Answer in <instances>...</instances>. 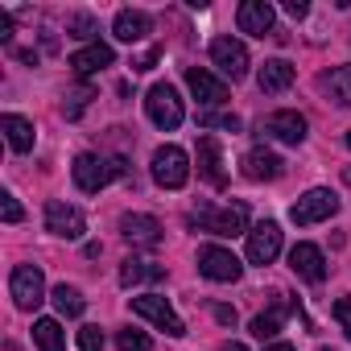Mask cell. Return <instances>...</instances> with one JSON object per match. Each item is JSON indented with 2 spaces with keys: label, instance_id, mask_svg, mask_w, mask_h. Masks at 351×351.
I'll use <instances>...</instances> for the list:
<instances>
[{
  "label": "cell",
  "instance_id": "obj_19",
  "mask_svg": "<svg viewBox=\"0 0 351 351\" xmlns=\"http://www.w3.org/2000/svg\"><path fill=\"white\" fill-rule=\"evenodd\" d=\"M0 132H5V141H9L13 153H29L34 141H38L34 120H25V116H17V112H5V116H0Z\"/></svg>",
  "mask_w": 351,
  "mask_h": 351
},
{
  "label": "cell",
  "instance_id": "obj_39",
  "mask_svg": "<svg viewBox=\"0 0 351 351\" xmlns=\"http://www.w3.org/2000/svg\"><path fill=\"white\" fill-rule=\"evenodd\" d=\"M219 351H248V347H244V343H223Z\"/></svg>",
  "mask_w": 351,
  "mask_h": 351
},
{
  "label": "cell",
  "instance_id": "obj_26",
  "mask_svg": "<svg viewBox=\"0 0 351 351\" xmlns=\"http://www.w3.org/2000/svg\"><path fill=\"white\" fill-rule=\"evenodd\" d=\"M34 343L42 351H66V335H62L58 318H38L34 322Z\"/></svg>",
  "mask_w": 351,
  "mask_h": 351
},
{
  "label": "cell",
  "instance_id": "obj_37",
  "mask_svg": "<svg viewBox=\"0 0 351 351\" xmlns=\"http://www.w3.org/2000/svg\"><path fill=\"white\" fill-rule=\"evenodd\" d=\"M9 38H13V17L0 9V42H9Z\"/></svg>",
  "mask_w": 351,
  "mask_h": 351
},
{
  "label": "cell",
  "instance_id": "obj_20",
  "mask_svg": "<svg viewBox=\"0 0 351 351\" xmlns=\"http://www.w3.org/2000/svg\"><path fill=\"white\" fill-rule=\"evenodd\" d=\"M149 29H153V17H149V13H141V9H120V13H116V21H112V34H116L120 42H128V46H132V42H141Z\"/></svg>",
  "mask_w": 351,
  "mask_h": 351
},
{
  "label": "cell",
  "instance_id": "obj_18",
  "mask_svg": "<svg viewBox=\"0 0 351 351\" xmlns=\"http://www.w3.org/2000/svg\"><path fill=\"white\" fill-rule=\"evenodd\" d=\"M281 173H285V161H281L277 153H269V149L244 153V178H248V182H277Z\"/></svg>",
  "mask_w": 351,
  "mask_h": 351
},
{
  "label": "cell",
  "instance_id": "obj_1",
  "mask_svg": "<svg viewBox=\"0 0 351 351\" xmlns=\"http://www.w3.org/2000/svg\"><path fill=\"white\" fill-rule=\"evenodd\" d=\"M71 173H75V186H79L83 195H99L112 178H124V157L104 161L99 153H79L75 165H71Z\"/></svg>",
  "mask_w": 351,
  "mask_h": 351
},
{
  "label": "cell",
  "instance_id": "obj_30",
  "mask_svg": "<svg viewBox=\"0 0 351 351\" xmlns=\"http://www.w3.org/2000/svg\"><path fill=\"white\" fill-rule=\"evenodd\" d=\"M79 351H104V330L99 326H83L79 330Z\"/></svg>",
  "mask_w": 351,
  "mask_h": 351
},
{
  "label": "cell",
  "instance_id": "obj_8",
  "mask_svg": "<svg viewBox=\"0 0 351 351\" xmlns=\"http://www.w3.org/2000/svg\"><path fill=\"white\" fill-rule=\"evenodd\" d=\"M199 273H203L207 281L228 285V281H240L244 265L236 261V252H228V248H219V244H203V248H199Z\"/></svg>",
  "mask_w": 351,
  "mask_h": 351
},
{
  "label": "cell",
  "instance_id": "obj_10",
  "mask_svg": "<svg viewBox=\"0 0 351 351\" xmlns=\"http://www.w3.org/2000/svg\"><path fill=\"white\" fill-rule=\"evenodd\" d=\"M281 252V228L273 219H261L252 232H248V265H273Z\"/></svg>",
  "mask_w": 351,
  "mask_h": 351
},
{
  "label": "cell",
  "instance_id": "obj_29",
  "mask_svg": "<svg viewBox=\"0 0 351 351\" xmlns=\"http://www.w3.org/2000/svg\"><path fill=\"white\" fill-rule=\"evenodd\" d=\"M116 347H120V351H149L153 343H149V335H145V330L124 326V330H116Z\"/></svg>",
  "mask_w": 351,
  "mask_h": 351
},
{
  "label": "cell",
  "instance_id": "obj_38",
  "mask_svg": "<svg viewBox=\"0 0 351 351\" xmlns=\"http://www.w3.org/2000/svg\"><path fill=\"white\" fill-rule=\"evenodd\" d=\"M215 318H219L223 326H236V310H232V306H215Z\"/></svg>",
  "mask_w": 351,
  "mask_h": 351
},
{
  "label": "cell",
  "instance_id": "obj_32",
  "mask_svg": "<svg viewBox=\"0 0 351 351\" xmlns=\"http://www.w3.org/2000/svg\"><path fill=\"white\" fill-rule=\"evenodd\" d=\"M0 215H5V223H21V215H25V211H21V203H17L9 191L0 195Z\"/></svg>",
  "mask_w": 351,
  "mask_h": 351
},
{
  "label": "cell",
  "instance_id": "obj_22",
  "mask_svg": "<svg viewBox=\"0 0 351 351\" xmlns=\"http://www.w3.org/2000/svg\"><path fill=\"white\" fill-rule=\"evenodd\" d=\"M293 83V66L285 62V58H269L265 66H261V75H256V87L265 91V95H277V91H285Z\"/></svg>",
  "mask_w": 351,
  "mask_h": 351
},
{
  "label": "cell",
  "instance_id": "obj_28",
  "mask_svg": "<svg viewBox=\"0 0 351 351\" xmlns=\"http://www.w3.org/2000/svg\"><path fill=\"white\" fill-rule=\"evenodd\" d=\"M66 34H71V38H79V42H91V46L99 42V38H95V34H99V25H95V17H87V13H75V17L66 21Z\"/></svg>",
  "mask_w": 351,
  "mask_h": 351
},
{
  "label": "cell",
  "instance_id": "obj_3",
  "mask_svg": "<svg viewBox=\"0 0 351 351\" xmlns=\"http://www.w3.org/2000/svg\"><path fill=\"white\" fill-rule=\"evenodd\" d=\"M153 182L165 186V191H182V186L191 182V157H186V149L161 145V149L153 153Z\"/></svg>",
  "mask_w": 351,
  "mask_h": 351
},
{
  "label": "cell",
  "instance_id": "obj_23",
  "mask_svg": "<svg viewBox=\"0 0 351 351\" xmlns=\"http://www.w3.org/2000/svg\"><path fill=\"white\" fill-rule=\"evenodd\" d=\"M161 277H165V269H161L157 261L128 256V261L120 265V285H124V289H132V285H141V281H161Z\"/></svg>",
  "mask_w": 351,
  "mask_h": 351
},
{
  "label": "cell",
  "instance_id": "obj_33",
  "mask_svg": "<svg viewBox=\"0 0 351 351\" xmlns=\"http://www.w3.org/2000/svg\"><path fill=\"white\" fill-rule=\"evenodd\" d=\"M199 124H203V128H232V132H236V128H240V116H211V112H203Z\"/></svg>",
  "mask_w": 351,
  "mask_h": 351
},
{
  "label": "cell",
  "instance_id": "obj_5",
  "mask_svg": "<svg viewBox=\"0 0 351 351\" xmlns=\"http://www.w3.org/2000/svg\"><path fill=\"white\" fill-rule=\"evenodd\" d=\"M132 302V314H141V318H149L157 330H165L169 339H182L186 335V326H182V318L173 314V306L161 298V293H141V298H128Z\"/></svg>",
  "mask_w": 351,
  "mask_h": 351
},
{
  "label": "cell",
  "instance_id": "obj_35",
  "mask_svg": "<svg viewBox=\"0 0 351 351\" xmlns=\"http://www.w3.org/2000/svg\"><path fill=\"white\" fill-rule=\"evenodd\" d=\"M153 62H157V50H145L141 58H132V71H153Z\"/></svg>",
  "mask_w": 351,
  "mask_h": 351
},
{
  "label": "cell",
  "instance_id": "obj_11",
  "mask_svg": "<svg viewBox=\"0 0 351 351\" xmlns=\"http://www.w3.org/2000/svg\"><path fill=\"white\" fill-rule=\"evenodd\" d=\"M46 232L50 236H62V240H79L87 232V219H83L79 207L54 199V203H46Z\"/></svg>",
  "mask_w": 351,
  "mask_h": 351
},
{
  "label": "cell",
  "instance_id": "obj_13",
  "mask_svg": "<svg viewBox=\"0 0 351 351\" xmlns=\"http://www.w3.org/2000/svg\"><path fill=\"white\" fill-rule=\"evenodd\" d=\"M186 87L195 91V99H199L203 108H219V104L228 99V83L215 79L207 66H186Z\"/></svg>",
  "mask_w": 351,
  "mask_h": 351
},
{
  "label": "cell",
  "instance_id": "obj_40",
  "mask_svg": "<svg viewBox=\"0 0 351 351\" xmlns=\"http://www.w3.org/2000/svg\"><path fill=\"white\" fill-rule=\"evenodd\" d=\"M265 351H298V347H289V343H273V347H265Z\"/></svg>",
  "mask_w": 351,
  "mask_h": 351
},
{
  "label": "cell",
  "instance_id": "obj_6",
  "mask_svg": "<svg viewBox=\"0 0 351 351\" xmlns=\"http://www.w3.org/2000/svg\"><path fill=\"white\" fill-rule=\"evenodd\" d=\"M335 211H339V195H335V191H326V186H314V191H306V195L289 207V219H293L298 228H310V223L330 219Z\"/></svg>",
  "mask_w": 351,
  "mask_h": 351
},
{
  "label": "cell",
  "instance_id": "obj_17",
  "mask_svg": "<svg viewBox=\"0 0 351 351\" xmlns=\"http://www.w3.org/2000/svg\"><path fill=\"white\" fill-rule=\"evenodd\" d=\"M199 173L215 186V191H223L228 186V169H223V153H219V141L207 132V136H199Z\"/></svg>",
  "mask_w": 351,
  "mask_h": 351
},
{
  "label": "cell",
  "instance_id": "obj_25",
  "mask_svg": "<svg viewBox=\"0 0 351 351\" xmlns=\"http://www.w3.org/2000/svg\"><path fill=\"white\" fill-rule=\"evenodd\" d=\"M50 298H54V310H58L62 318H79V314L87 310V298H83L75 285H66V281H62V285H54V293H50Z\"/></svg>",
  "mask_w": 351,
  "mask_h": 351
},
{
  "label": "cell",
  "instance_id": "obj_4",
  "mask_svg": "<svg viewBox=\"0 0 351 351\" xmlns=\"http://www.w3.org/2000/svg\"><path fill=\"white\" fill-rule=\"evenodd\" d=\"M145 112H149V120H153L157 128H165V132H173V128L186 120V108H182L178 91H173L169 83L149 87V95H145Z\"/></svg>",
  "mask_w": 351,
  "mask_h": 351
},
{
  "label": "cell",
  "instance_id": "obj_27",
  "mask_svg": "<svg viewBox=\"0 0 351 351\" xmlns=\"http://www.w3.org/2000/svg\"><path fill=\"white\" fill-rule=\"evenodd\" d=\"M322 87L330 91V99H335V104L351 108V66H335V71L322 79Z\"/></svg>",
  "mask_w": 351,
  "mask_h": 351
},
{
  "label": "cell",
  "instance_id": "obj_7",
  "mask_svg": "<svg viewBox=\"0 0 351 351\" xmlns=\"http://www.w3.org/2000/svg\"><path fill=\"white\" fill-rule=\"evenodd\" d=\"M9 293L17 302V310H38L46 302V277L38 265H17L9 277Z\"/></svg>",
  "mask_w": 351,
  "mask_h": 351
},
{
  "label": "cell",
  "instance_id": "obj_36",
  "mask_svg": "<svg viewBox=\"0 0 351 351\" xmlns=\"http://www.w3.org/2000/svg\"><path fill=\"white\" fill-rule=\"evenodd\" d=\"M285 13H289V17H306L310 5H306V0H285Z\"/></svg>",
  "mask_w": 351,
  "mask_h": 351
},
{
  "label": "cell",
  "instance_id": "obj_2",
  "mask_svg": "<svg viewBox=\"0 0 351 351\" xmlns=\"http://www.w3.org/2000/svg\"><path fill=\"white\" fill-rule=\"evenodd\" d=\"M186 223L199 228V232H211V236H240V232H248V207L244 203H232V207H219V211L199 207V211L186 215Z\"/></svg>",
  "mask_w": 351,
  "mask_h": 351
},
{
  "label": "cell",
  "instance_id": "obj_42",
  "mask_svg": "<svg viewBox=\"0 0 351 351\" xmlns=\"http://www.w3.org/2000/svg\"><path fill=\"white\" fill-rule=\"evenodd\" d=\"M5 351H21V347H17V343H5Z\"/></svg>",
  "mask_w": 351,
  "mask_h": 351
},
{
  "label": "cell",
  "instance_id": "obj_31",
  "mask_svg": "<svg viewBox=\"0 0 351 351\" xmlns=\"http://www.w3.org/2000/svg\"><path fill=\"white\" fill-rule=\"evenodd\" d=\"M91 104V87H83V91H75L71 95V104H62V112H66V120H75V116H83V108Z\"/></svg>",
  "mask_w": 351,
  "mask_h": 351
},
{
  "label": "cell",
  "instance_id": "obj_12",
  "mask_svg": "<svg viewBox=\"0 0 351 351\" xmlns=\"http://www.w3.org/2000/svg\"><path fill=\"white\" fill-rule=\"evenodd\" d=\"M261 132L273 136V141H281V145H302V141H306V116L293 112V108H281V112H273V116L265 120Z\"/></svg>",
  "mask_w": 351,
  "mask_h": 351
},
{
  "label": "cell",
  "instance_id": "obj_21",
  "mask_svg": "<svg viewBox=\"0 0 351 351\" xmlns=\"http://www.w3.org/2000/svg\"><path fill=\"white\" fill-rule=\"evenodd\" d=\"M116 62V54H112V46H104V42H95V46H83V50H75L71 54V66H75V75H95V71H104V66H112Z\"/></svg>",
  "mask_w": 351,
  "mask_h": 351
},
{
  "label": "cell",
  "instance_id": "obj_34",
  "mask_svg": "<svg viewBox=\"0 0 351 351\" xmlns=\"http://www.w3.org/2000/svg\"><path fill=\"white\" fill-rule=\"evenodd\" d=\"M335 322H339L343 335L351 339V298H339V302H335Z\"/></svg>",
  "mask_w": 351,
  "mask_h": 351
},
{
  "label": "cell",
  "instance_id": "obj_9",
  "mask_svg": "<svg viewBox=\"0 0 351 351\" xmlns=\"http://www.w3.org/2000/svg\"><path fill=\"white\" fill-rule=\"evenodd\" d=\"M211 62L219 66V75H228L232 83H240L244 75H248V46L240 42V38H215L211 42Z\"/></svg>",
  "mask_w": 351,
  "mask_h": 351
},
{
  "label": "cell",
  "instance_id": "obj_15",
  "mask_svg": "<svg viewBox=\"0 0 351 351\" xmlns=\"http://www.w3.org/2000/svg\"><path fill=\"white\" fill-rule=\"evenodd\" d=\"M120 236L132 244V248H157L161 244V223L153 215H120Z\"/></svg>",
  "mask_w": 351,
  "mask_h": 351
},
{
  "label": "cell",
  "instance_id": "obj_24",
  "mask_svg": "<svg viewBox=\"0 0 351 351\" xmlns=\"http://www.w3.org/2000/svg\"><path fill=\"white\" fill-rule=\"evenodd\" d=\"M277 302H273V310H265V314H256L252 318V335L256 339H273L277 330H281V322H285V314H289V298L285 293H273Z\"/></svg>",
  "mask_w": 351,
  "mask_h": 351
},
{
  "label": "cell",
  "instance_id": "obj_41",
  "mask_svg": "<svg viewBox=\"0 0 351 351\" xmlns=\"http://www.w3.org/2000/svg\"><path fill=\"white\" fill-rule=\"evenodd\" d=\"M343 182H347V186H351V165H343Z\"/></svg>",
  "mask_w": 351,
  "mask_h": 351
},
{
  "label": "cell",
  "instance_id": "obj_14",
  "mask_svg": "<svg viewBox=\"0 0 351 351\" xmlns=\"http://www.w3.org/2000/svg\"><path fill=\"white\" fill-rule=\"evenodd\" d=\"M273 21H277V13H273V5H265V0H244V5L236 9V25H240V34H248V38L273 34Z\"/></svg>",
  "mask_w": 351,
  "mask_h": 351
},
{
  "label": "cell",
  "instance_id": "obj_43",
  "mask_svg": "<svg viewBox=\"0 0 351 351\" xmlns=\"http://www.w3.org/2000/svg\"><path fill=\"white\" fill-rule=\"evenodd\" d=\"M343 141H347V149H351V128H347V136H343Z\"/></svg>",
  "mask_w": 351,
  "mask_h": 351
},
{
  "label": "cell",
  "instance_id": "obj_16",
  "mask_svg": "<svg viewBox=\"0 0 351 351\" xmlns=\"http://www.w3.org/2000/svg\"><path fill=\"white\" fill-rule=\"evenodd\" d=\"M289 269H293L302 281L318 285V281L326 277V256H322V248H314V244H293V248H289Z\"/></svg>",
  "mask_w": 351,
  "mask_h": 351
}]
</instances>
